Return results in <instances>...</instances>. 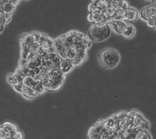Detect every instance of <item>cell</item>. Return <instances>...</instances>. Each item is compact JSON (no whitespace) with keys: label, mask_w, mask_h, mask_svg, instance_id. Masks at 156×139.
<instances>
[{"label":"cell","mask_w":156,"mask_h":139,"mask_svg":"<svg viewBox=\"0 0 156 139\" xmlns=\"http://www.w3.org/2000/svg\"><path fill=\"white\" fill-rule=\"evenodd\" d=\"M9 137H10V134L9 133H7L6 131H5L1 127V129H0V139H8Z\"/></svg>","instance_id":"obj_26"},{"label":"cell","mask_w":156,"mask_h":139,"mask_svg":"<svg viewBox=\"0 0 156 139\" xmlns=\"http://www.w3.org/2000/svg\"><path fill=\"white\" fill-rule=\"evenodd\" d=\"M1 127H1V124H0V129H1Z\"/></svg>","instance_id":"obj_31"},{"label":"cell","mask_w":156,"mask_h":139,"mask_svg":"<svg viewBox=\"0 0 156 139\" xmlns=\"http://www.w3.org/2000/svg\"><path fill=\"white\" fill-rule=\"evenodd\" d=\"M23 85L22 83H19V84H16L15 86H12V89L16 92V93H19L20 94L21 93L22 90H23Z\"/></svg>","instance_id":"obj_28"},{"label":"cell","mask_w":156,"mask_h":139,"mask_svg":"<svg viewBox=\"0 0 156 139\" xmlns=\"http://www.w3.org/2000/svg\"><path fill=\"white\" fill-rule=\"evenodd\" d=\"M6 81L9 83V85H11L12 86H15L16 84H19V83H22V79L19 77L17 75H16L13 72V73H9L6 76Z\"/></svg>","instance_id":"obj_17"},{"label":"cell","mask_w":156,"mask_h":139,"mask_svg":"<svg viewBox=\"0 0 156 139\" xmlns=\"http://www.w3.org/2000/svg\"><path fill=\"white\" fill-rule=\"evenodd\" d=\"M135 34H136L135 26L131 23H127V26H126V29L124 30L122 35L126 38H132L133 37H134Z\"/></svg>","instance_id":"obj_16"},{"label":"cell","mask_w":156,"mask_h":139,"mask_svg":"<svg viewBox=\"0 0 156 139\" xmlns=\"http://www.w3.org/2000/svg\"><path fill=\"white\" fill-rule=\"evenodd\" d=\"M125 9H124V8H121V9L115 10L112 17V20H122V15H123V12H124Z\"/></svg>","instance_id":"obj_21"},{"label":"cell","mask_w":156,"mask_h":139,"mask_svg":"<svg viewBox=\"0 0 156 139\" xmlns=\"http://www.w3.org/2000/svg\"><path fill=\"white\" fill-rule=\"evenodd\" d=\"M139 18V11L133 6H128L123 12L122 20L126 23L135 22Z\"/></svg>","instance_id":"obj_5"},{"label":"cell","mask_w":156,"mask_h":139,"mask_svg":"<svg viewBox=\"0 0 156 139\" xmlns=\"http://www.w3.org/2000/svg\"><path fill=\"white\" fill-rule=\"evenodd\" d=\"M21 94L25 99L27 100H32V99L36 98L37 97L40 96V94L38 93V92L36 91L35 90L31 88H28V87H25L23 86V90H22Z\"/></svg>","instance_id":"obj_11"},{"label":"cell","mask_w":156,"mask_h":139,"mask_svg":"<svg viewBox=\"0 0 156 139\" xmlns=\"http://www.w3.org/2000/svg\"><path fill=\"white\" fill-rule=\"evenodd\" d=\"M82 44H83V48L87 50L88 48H90L91 47V45H92V42L90 41V40L87 37V35H84V37L82 39Z\"/></svg>","instance_id":"obj_23"},{"label":"cell","mask_w":156,"mask_h":139,"mask_svg":"<svg viewBox=\"0 0 156 139\" xmlns=\"http://www.w3.org/2000/svg\"><path fill=\"white\" fill-rule=\"evenodd\" d=\"M12 14H6V13H3V18H4V26L7 25L8 23L10 22L11 19H12Z\"/></svg>","instance_id":"obj_27"},{"label":"cell","mask_w":156,"mask_h":139,"mask_svg":"<svg viewBox=\"0 0 156 139\" xmlns=\"http://www.w3.org/2000/svg\"><path fill=\"white\" fill-rule=\"evenodd\" d=\"M127 23L122 20H112L109 23V26L111 30L116 34L122 35L124 30L126 29Z\"/></svg>","instance_id":"obj_7"},{"label":"cell","mask_w":156,"mask_h":139,"mask_svg":"<svg viewBox=\"0 0 156 139\" xmlns=\"http://www.w3.org/2000/svg\"><path fill=\"white\" fill-rule=\"evenodd\" d=\"M73 68H74V66H73L72 62L68 60H66V59H62L60 62V65H59L58 70L60 71L62 74L66 76V74L69 73L71 71L73 70Z\"/></svg>","instance_id":"obj_10"},{"label":"cell","mask_w":156,"mask_h":139,"mask_svg":"<svg viewBox=\"0 0 156 139\" xmlns=\"http://www.w3.org/2000/svg\"><path fill=\"white\" fill-rule=\"evenodd\" d=\"M8 139H12V138H11V137H9V138H8Z\"/></svg>","instance_id":"obj_32"},{"label":"cell","mask_w":156,"mask_h":139,"mask_svg":"<svg viewBox=\"0 0 156 139\" xmlns=\"http://www.w3.org/2000/svg\"><path fill=\"white\" fill-rule=\"evenodd\" d=\"M2 3H3V5H2L1 12L2 13H6V14H12V12L16 9V7H14L9 2V0H2Z\"/></svg>","instance_id":"obj_15"},{"label":"cell","mask_w":156,"mask_h":139,"mask_svg":"<svg viewBox=\"0 0 156 139\" xmlns=\"http://www.w3.org/2000/svg\"><path fill=\"white\" fill-rule=\"evenodd\" d=\"M101 123L102 124L106 127L108 130H114L115 131V120H114L113 117H108L106 119L101 120Z\"/></svg>","instance_id":"obj_18"},{"label":"cell","mask_w":156,"mask_h":139,"mask_svg":"<svg viewBox=\"0 0 156 139\" xmlns=\"http://www.w3.org/2000/svg\"><path fill=\"white\" fill-rule=\"evenodd\" d=\"M87 20L90 23L94 24H100V23H105L108 24L105 22V19L103 17V15L101 12H90L88 13L87 15Z\"/></svg>","instance_id":"obj_8"},{"label":"cell","mask_w":156,"mask_h":139,"mask_svg":"<svg viewBox=\"0 0 156 139\" xmlns=\"http://www.w3.org/2000/svg\"><path fill=\"white\" fill-rule=\"evenodd\" d=\"M154 16H156V7L154 5H145L139 11V17L144 22Z\"/></svg>","instance_id":"obj_6"},{"label":"cell","mask_w":156,"mask_h":139,"mask_svg":"<svg viewBox=\"0 0 156 139\" xmlns=\"http://www.w3.org/2000/svg\"><path fill=\"white\" fill-rule=\"evenodd\" d=\"M30 35H31L32 38H33V41L34 42H39V40L41 38V33L40 32H37V31H34V32H32L30 33Z\"/></svg>","instance_id":"obj_25"},{"label":"cell","mask_w":156,"mask_h":139,"mask_svg":"<svg viewBox=\"0 0 156 139\" xmlns=\"http://www.w3.org/2000/svg\"><path fill=\"white\" fill-rule=\"evenodd\" d=\"M4 26V18H3V13L0 11V27Z\"/></svg>","instance_id":"obj_29"},{"label":"cell","mask_w":156,"mask_h":139,"mask_svg":"<svg viewBox=\"0 0 156 139\" xmlns=\"http://www.w3.org/2000/svg\"><path fill=\"white\" fill-rule=\"evenodd\" d=\"M76 54H77V51L73 47L66 48L65 50V53H64V59L72 62L76 58Z\"/></svg>","instance_id":"obj_13"},{"label":"cell","mask_w":156,"mask_h":139,"mask_svg":"<svg viewBox=\"0 0 156 139\" xmlns=\"http://www.w3.org/2000/svg\"><path fill=\"white\" fill-rule=\"evenodd\" d=\"M41 83V81H38L35 78L29 77V76H25L22 80V84L25 87H28V88L34 89L39 83Z\"/></svg>","instance_id":"obj_12"},{"label":"cell","mask_w":156,"mask_h":139,"mask_svg":"<svg viewBox=\"0 0 156 139\" xmlns=\"http://www.w3.org/2000/svg\"><path fill=\"white\" fill-rule=\"evenodd\" d=\"M87 58V50L82 49V50H78L76 56L74 60L72 62L73 66H78V65H81L83 62H85L86 59Z\"/></svg>","instance_id":"obj_9"},{"label":"cell","mask_w":156,"mask_h":139,"mask_svg":"<svg viewBox=\"0 0 156 139\" xmlns=\"http://www.w3.org/2000/svg\"><path fill=\"white\" fill-rule=\"evenodd\" d=\"M2 128L5 131H6L7 133H9V134H12L13 132H15L16 131H17L18 127L16 124L12 123V122L10 121H5L2 125H1Z\"/></svg>","instance_id":"obj_14"},{"label":"cell","mask_w":156,"mask_h":139,"mask_svg":"<svg viewBox=\"0 0 156 139\" xmlns=\"http://www.w3.org/2000/svg\"><path fill=\"white\" fill-rule=\"evenodd\" d=\"M112 30L110 28L109 24L100 23L94 24L89 28L87 32V37L91 42H101L106 41L111 36Z\"/></svg>","instance_id":"obj_2"},{"label":"cell","mask_w":156,"mask_h":139,"mask_svg":"<svg viewBox=\"0 0 156 139\" xmlns=\"http://www.w3.org/2000/svg\"><path fill=\"white\" fill-rule=\"evenodd\" d=\"M27 48H28V50L30 52L37 55V53L38 52L39 50L41 49V46H40V44H39L38 43L32 42L29 44L28 47H27Z\"/></svg>","instance_id":"obj_20"},{"label":"cell","mask_w":156,"mask_h":139,"mask_svg":"<svg viewBox=\"0 0 156 139\" xmlns=\"http://www.w3.org/2000/svg\"><path fill=\"white\" fill-rule=\"evenodd\" d=\"M134 139H152V136L149 131H139L135 135Z\"/></svg>","instance_id":"obj_19"},{"label":"cell","mask_w":156,"mask_h":139,"mask_svg":"<svg viewBox=\"0 0 156 139\" xmlns=\"http://www.w3.org/2000/svg\"><path fill=\"white\" fill-rule=\"evenodd\" d=\"M155 20L156 16H154L149 19H147V21H146V23H147V25L150 28H155Z\"/></svg>","instance_id":"obj_24"},{"label":"cell","mask_w":156,"mask_h":139,"mask_svg":"<svg viewBox=\"0 0 156 139\" xmlns=\"http://www.w3.org/2000/svg\"><path fill=\"white\" fill-rule=\"evenodd\" d=\"M66 76L63 75L58 69L49 70L42 80V84L45 90L57 91L62 86Z\"/></svg>","instance_id":"obj_1"},{"label":"cell","mask_w":156,"mask_h":139,"mask_svg":"<svg viewBox=\"0 0 156 139\" xmlns=\"http://www.w3.org/2000/svg\"><path fill=\"white\" fill-rule=\"evenodd\" d=\"M120 55L115 49L107 48L103 50L100 55V63L103 68L107 69H114L120 62Z\"/></svg>","instance_id":"obj_3"},{"label":"cell","mask_w":156,"mask_h":139,"mask_svg":"<svg viewBox=\"0 0 156 139\" xmlns=\"http://www.w3.org/2000/svg\"><path fill=\"white\" fill-rule=\"evenodd\" d=\"M4 29H5V26H2L0 27V34H2V32H3Z\"/></svg>","instance_id":"obj_30"},{"label":"cell","mask_w":156,"mask_h":139,"mask_svg":"<svg viewBox=\"0 0 156 139\" xmlns=\"http://www.w3.org/2000/svg\"><path fill=\"white\" fill-rule=\"evenodd\" d=\"M10 137L12 139H23L24 138V134H23V131L18 129L17 131L10 134Z\"/></svg>","instance_id":"obj_22"},{"label":"cell","mask_w":156,"mask_h":139,"mask_svg":"<svg viewBox=\"0 0 156 139\" xmlns=\"http://www.w3.org/2000/svg\"><path fill=\"white\" fill-rule=\"evenodd\" d=\"M127 117L132 121L133 127L139 131H148L151 127V124L140 112L137 110H130L127 112Z\"/></svg>","instance_id":"obj_4"}]
</instances>
